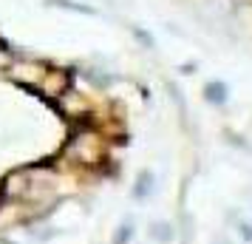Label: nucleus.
Masks as SVG:
<instances>
[{"label": "nucleus", "mask_w": 252, "mask_h": 244, "mask_svg": "<svg viewBox=\"0 0 252 244\" xmlns=\"http://www.w3.org/2000/svg\"><path fill=\"white\" fill-rule=\"evenodd\" d=\"M46 66L37 63V60H29V63H14L9 69V77H12L17 85H40L43 77H46Z\"/></svg>", "instance_id": "1"}, {"label": "nucleus", "mask_w": 252, "mask_h": 244, "mask_svg": "<svg viewBox=\"0 0 252 244\" xmlns=\"http://www.w3.org/2000/svg\"><path fill=\"white\" fill-rule=\"evenodd\" d=\"M43 91L48 94V97H65L71 88V74L65 69H51L46 71V77H43Z\"/></svg>", "instance_id": "2"}, {"label": "nucleus", "mask_w": 252, "mask_h": 244, "mask_svg": "<svg viewBox=\"0 0 252 244\" xmlns=\"http://www.w3.org/2000/svg\"><path fill=\"white\" fill-rule=\"evenodd\" d=\"M153 182H156V176L150 174V171H142L136 179V187H133V199H148L150 193H153Z\"/></svg>", "instance_id": "3"}, {"label": "nucleus", "mask_w": 252, "mask_h": 244, "mask_svg": "<svg viewBox=\"0 0 252 244\" xmlns=\"http://www.w3.org/2000/svg\"><path fill=\"white\" fill-rule=\"evenodd\" d=\"M150 236L159 244H170L173 242V224L170 221H153L150 224Z\"/></svg>", "instance_id": "4"}, {"label": "nucleus", "mask_w": 252, "mask_h": 244, "mask_svg": "<svg viewBox=\"0 0 252 244\" xmlns=\"http://www.w3.org/2000/svg\"><path fill=\"white\" fill-rule=\"evenodd\" d=\"M204 97L213 105H224V103H227V85H224V82H207Z\"/></svg>", "instance_id": "5"}, {"label": "nucleus", "mask_w": 252, "mask_h": 244, "mask_svg": "<svg viewBox=\"0 0 252 244\" xmlns=\"http://www.w3.org/2000/svg\"><path fill=\"white\" fill-rule=\"evenodd\" d=\"M14 66V54L6 43H0V71H9Z\"/></svg>", "instance_id": "6"}, {"label": "nucleus", "mask_w": 252, "mask_h": 244, "mask_svg": "<svg viewBox=\"0 0 252 244\" xmlns=\"http://www.w3.org/2000/svg\"><path fill=\"white\" fill-rule=\"evenodd\" d=\"M130 236H133V227H130V224H122L119 233L114 236V244H127L130 242Z\"/></svg>", "instance_id": "7"}, {"label": "nucleus", "mask_w": 252, "mask_h": 244, "mask_svg": "<svg viewBox=\"0 0 252 244\" xmlns=\"http://www.w3.org/2000/svg\"><path fill=\"white\" fill-rule=\"evenodd\" d=\"M241 239H244V242H252V224L250 221H241Z\"/></svg>", "instance_id": "8"}, {"label": "nucleus", "mask_w": 252, "mask_h": 244, "mask_svg": "<svg viewBox=\"0 0 252 244\" xmlns=\"http://www.w3.org/2000/svg\"><path fill=\"white\" fill-rule=\"evenodd\" d=\"M213 244H229V239H227V236H216V242H213Z\"/></svg>", "instance_id": "9"}, {"label": "nucleus", "mask_w": 252, "mask_h": 244, "mask_svg": "<svg viewBox=\"0 0 252 244\" xmlns=\"http://www.w3.org/2000/svg\"><path fill=\"white\" fill-rule=\"evenodd\" d=\"M232 3H252V0H232Z\"/></svg>", "instance_id": "10"}]
</instances>
